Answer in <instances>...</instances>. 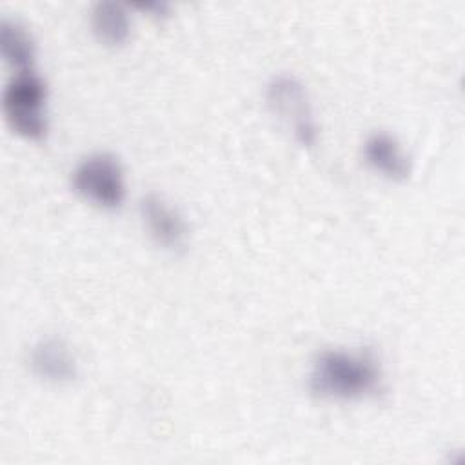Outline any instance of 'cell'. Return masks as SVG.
Here are the masks:
<instances>
[{
	"mask_svg": "<svg viewBox=\"0 0 465 465\" xmlns=\"http://www.w3.org/2000/svg\"><path fill=\"white\" fill-rule=\"evenodd\" d=\"M381 387V369L369 351H322L309 372V389L322 400L356 401L374 396Z\"/></svg>",
	"mask_w": 465,
	"mask_h": 465,
	"instance_id": "6da1fadb",
	"label": "cell"
},
{
	"mask_svg": "<svg viewBox=\"0 0 465 465\" xmlns=\"http://www.w3.org/2000/svg\"><path fill=\"white\" fill-rule=\"evenodd\" d=\"M2 111L13 133L31 142L45 140L49 131L45 80L36 71L15 73L4 87Z\"/></svg>",
	"mask_w": 465,
	"mask_h": 465,
	"instance_id": "7a4b0ae2",
	"label": "cell"
},
{
	"mask_svg": "<svg viewBox=\"0 0 465 465\" xmlns=\"http://www.w3.org/2000/svg\"><path fill=\"white\" fill-rule=\"evenodd\" d=\"M71 185L80 198L105 211L118 209L127 194L124 167L111 153L85 156L71 173Z\"/></svg>",
	"mask_w": 465,
	"mask_h": 465,
	"instance_id": "3957f363",
	"label": "cell"
},
{
	"mask_svg": "<svg viewBox=\"0 0 465 465\" xmlns=\"http://www.w3.org/2000/svg\"><path fill=\"white\" fill-rule=\"evenodd\" d=\"M265 98L272 114L287 125L302 147L309 149L316 145L318 125L305 85L298 78L291 74L274 76L267 85Z\"/></svg>",
	"mask_w": 465,
	"mask_h": 465,
	"instance_id": "277c9868",
	"label": "cell"
},
{
	"mask_svg": "<svg viewBox=\"0 0 465 465\" xmlns=\"http://www.w3.org/2000/svg\"><path fill=\"white\" fill-rule=\"evenodd\" d=\"M140 218L151 240L171 252H182L189 242V225L183 214L163 196L149 193L140 200Z\"/></svg>",
	"mask_w": 465,
	"mask_h": 465,
	"instance_id": "5b68a950",
	"label": "cell"
},
{
	"mask_svg": "<svg viewBox=\"0 0 465 465\" xmlns=\"http://www.w3.org/2000/svg\"><path fill=\"white\" fill-rule=\"evenodd\" d=\"M33 374L53 385H67L78 374V361L71 347L56 336L40 338L29 351Z\"/></svg>",
	"mask_w": 465,
	"mask_h": 465,
	"instance_id": "8992f818",
	"label": "cell"
},
{
	"mask_svg": "<svg viewBox=\"0 0 465 465\" xmlns=\"http://www.w3.org/2000/svg\"><path fill=\"white\" fill-rule=\"evenodd\" d=\"M363 158L381 176L392 182H403L411 176V158L400 142L387 133H372L363 143Z\"/></svg>",
	"mask_w": 465,
	"mask_h": 465,
	"instance_id": "52a82bcc",
	"label": "cell"
},
{
	"mask_svg": "<svg viewBox=\"0 0 465 465\" xmlns=\"http://www.w3.org/2000/svg\"><path fill=\"white\" fill-rule=\"evenodd\" d=\"M91 29L96 40L107 47H120L131 36V18L125 5L98 2L91 11Z\"/></svg>",
	"mask_w": 465,
	"mask_h": 465,
	"instance_id": "ba28073f",
	"label": "cell"
},
{
	"mask_svg": "<svg viewBox=\"0 0 465 465\" xmlns=\"http://www.w3.org/2000/svg\"><path fill=\"white\" fill-rule=\"evenodd\" d=\"M0 53L15 73L35 71L36 45L31 33L15 20H2L0 25Z\"/></svg>",
	"mask_w": 465,
	"mask_h": 465,
	"instance_id": "9c48e42d",
	"label": "cell"
},
{
	"mask_svg": "<svg viewBox=\"0 0 465 465\" xmlns=\"http://www.w3.org/2000/svg\"><path fill=\"white\" fill-rule=\"evenodd\" d=\"M133 7L143 13H149L154 18H163L167 16V11H169V5L163 2H140V4H133Z\"/></svg>",
	"mask_w": 465,
	"mask_h": 465,
	"instance_id": "30bf717a",
	"label": "cell"
}]
</instances>
